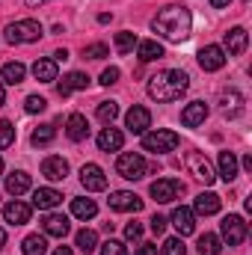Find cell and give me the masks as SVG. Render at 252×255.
<instances>
[{"mask_svg": "<svg viewBox=\"0 0 252 255\" xmlns=\"http://www.w3.org/2000/svg\"><path fill=\"white\" fill-rule=\"evenodd\" d=\"M151 30L166 42H184L190 39V30H193V15L187 6H163L154 15Z\"/></svg>", "mask_w": 252, "mask_h": 255, "instance_id": "obj_1", "label": "cell"}, {"mask_svg": "<svg viewBox=\"0 0 252 255\" xmlns=\"http://www.w3.org/2000/svg\"><path fill=\"white\" fill-rule=\"evenodd\" d=\"M145 89H148V98H154L157 104H169V101H178L190 89V77L181 68H163L148 77Z\"/></svg>", "mask_w": 252, "mask_h": 255, "instance_id": "obj_2", "label": "cell"}, {"mask_svg": "<svg viewBox=\"0 0 252 255\" xmlns=\"http://www.w3.org/2000/svg\"><path fill=\"white\" fill-rule=\"evenodd\" d=\"M6 42L9 45H30V42H39L42 39V24L39 21H33V18H24V21H12V24H6Z\"/></svg>", "mask_w": 252, "mask_h": 255, "instance_id": "obj_3", "label": "cell"}, {"mask_svg": "<svg viewBox=\"0 0 252 255\" xmlns=\"http://www.w3.org/2000/svg\"><path fill=\"white\" fill-rule=\"evenodd\" d=\"M178 133L175 130H166V128H157V130H145L142 133V148L151 151V154H166V151H175L178 148Z\"/></svg>", "mask_w": 252, "mask_h": 255, "instance_id": "obj_4", "label": "cell"}, {"mask_svg": "<svg viewBox=\"0 0 252 255\" xmlns=\"http://www.w3.org/2000/svg\"><path fill=\"white\" fill-rule=\"evenodd\" d=\"M116 172H119L125 181H139V178H145L148 163H145V157H142L139 151H122L119 160H116Z\"/></svg>", "mask_w": 252, "mask_h": 255, "instance_id": "obj_5", "label": "cell"}, {"mask_svg": "<svg viewBox=\"0 0 252 255\" xmlns=\"http://www.w3.org/2000/svg\"><path fill=\"white\" fill-rule=\"evenodd\" d=\"M247 220L241 217V214H229V217H223V223H220V241H226L229 247H241L244 241H247Z\"/></svg>", "mask_w": 252, "mask_h": 255, "instance_id": "obj_6", "label": "cell"}, {"mask_svg": "<svg viewBox=\"0 0 252 255\" xmlns=\"http://www.w3.org/2000/svg\"><path fill=\"white\" fill-rule=\"evenodd\" d=\"M151 199L154 202H160V205H169V202H175L181 193H184V184L178 181V178H157L154 184H151Z\"/></svg>", "mask_w": 252, "mask_h": 255, "instance_id": "obj_7", "label": "cell"}, {"mask_svg": "<svg viewBox=\"0 0 252 255\" xmlns=\"http://www.w3.org/2000/svg\"><path fill=\"white\" fill-rule=\"evenodd\" d=\"M184 163H187V169L196 175V178H199V181H205V184H214L217 172H214L211 160H208L202 151H187V154H184Z\"/></svg>", "mask_w": 252, "mask_h": 255, "instance_id": "obj_8", "label": "cell"}, {"mask_svg": "<svg viewBox=\"0 0 252 255\" xmlns=\"http://www.w3.org/2000/svg\"><path fill=\"white\" fill-rule=\"evenodd\" d=\"M110 208L113 211H119V214H139L142 211V199L136 196V193H130V190H116V193H110Z\"/></svg>", "mask_w": 252, "mask_h": 255, "instance_id": "obj_9", "label": "cell"}, {"mask_svg": "<svg viewBox=\"0 0 252 255\" xmlns=\"http://www.w3.org/2000/svg\"><path fill=\"white\" fill-rule=\"evenodd\" d=\"M80 184L89 193L107 190V175H104V169H101L98 163H83V169H80Z\"/></svg>", "mask_w": 252, "mask_h": 255, "instance_id": "obj_10", "label": "cell"}, {"mask_svg": "<svg viewBox=\"0 0 252 255\" xmlns=\"http://www.w3.org/2000/svg\"><path fill=\"white\" fill-rule=\"evenodd\" d=\"M125 128L130 130V133H145V130L151 128V113H148V107L133 104V107L125 113Z\"/></svg>", "mask_w": 252, "mask_h": 255, "instance_id": "obj_11", "label": "cell"}, {"mask_svg": "<svg viewBox=\"0 0 252 255\" xmlns=\"http://www.w3.org/2000/svg\"><path fill=\"white\" fill-rule=\"evenodd\" d=\"M30 214H33V205H27V202H9V205H3V220L9 223V226H24V223H30Z\"/></svg>", "mask_w": 252, "mask_h": 255, "instance_id": "obj_12", "label": "cell"}, {"mask_svg": "<svg viewBox=\"0 0 252 255\" xmlns=\"http://www.w3.org/2000/svg\"><path fill=\"white\" fill-rule=\"evenodd\" d=\"M199 65H202L205 71H220V68L226 65V51H223L220 45H205V48L199 51Z\"/></svg>", "mask_w": 252, "mask_h": 255, "instance_id": "obj_13", "label": "cell"}, {"mask_svg": "<svg viewBox=\"0 0 252 255\" xmlns=\"http://www.w3.org/2000/svg\"><path fill=\"white\" fill-rule=\"evenodd\" d=\"M223 42H226V54H232V57H241L244 51H247V45H250V36H247V30L244 27H232L226 36H223Z\"/></svg>", "mask_w": 252, "mask_h": 255, "instance_id": "obj_14", "label": "cell"}, {"mask_svg": "<svg viewBox=\"0 0 252 255\" xmlns=\"http://www.w3.org/2000/svg\"><path fill=\"white\" fill-rule=\"evenodd\" d=\"M42 175H45L48 181H65V175H68V160L60 157V154L45 157V160H42Z\"/></svg>", "mask_w": 252, "mask_h": 255, "instance_id": "obj_15", "label": "cell"}, {"mask_svg": "<svg viewBox=\"0 0 252 255\" xmlns=\"http://www.w3.org/2000/svg\"><path fill=\"white\" fill-rule=\"evenodd\" d=\"M172 226H175V232H178V238H187L196 232V214H193V208H175L172 211Z\"/></svg>", "mask_w": 252, "mask_h": 255, "instance_id": "obj_16", "label": "cell"}, {"mask_svg": "<svg viewBox=\"0 0 252 255\" xmlns=\"http://www.w3.org/2000/svg\"><path fill=\"white\" fill-rule=\"evenodd\" d=\"M205 119H208V104L205 101H190L181 110V125L184 128H199L205 125Z\"/></svg>", "mask_w": 252, "mask_h": 255, "instance_id": "obj_17", "label": "cell"}, {"mask_svg": "<svg viewBox=\"0 0 252 255\" xmlns=\"http://www.w3.org/2000/svg\"><path fill=\"white\" fill-rule=\"evenodd\" d=\"M60 202H63V193L54 190V187H39V190H33V208H39V211H54Z\"/></svg>", "mask_w": 252, "mask_h": 255, "instance_id": "obj_18", "label": "cell"}, {"mask_svg": "<svg viewBox=\"0 0 252 255\" xmlns=\"http://www.w3.org/2000/svg\"><path fill=\"white\" fill-rule=\"evenodd\" d=\"M86 86H89V74H86V71H68L63 80H60V86H57V89H60V95H63V98H68L71 92L86 89Z\"/></svg>", "mask_w": 252, "mask_h": 255, "instance_id": "obj_19", "label": "cell"}, {"mask_svg": "<svg viewBox=\"0 0 252 255\" xmlns=\"http://www.w3.org/2000/svg\"><path fill=\"white\" fill-rule=\"evenodd\" d=\"M68 217L63 214H48L45 220H42V232H45V238H65L68 235Z\"/></svg>", "mask_w": 252, "mask_h": 255, "instance_id": "obj_20", "label": "cell"}, {"mask_svg": "<svg viewBox=\"0 0 252 255\" xmlns=\"http://www.w3.org/2000/svg\"><path fill=\"white\" fill-rule=\"evenodd\" d=\"M65 136H68L71 142H80V139L89 136V122H86L83 113H71V116H68V122H65Z\"/></svg>", "mask_w": 252, "mask_h": 255, "instance_id": "obj_21", "label": "cell"}, {"mask_svg": "<svg viewBox=\"0 0 252 255\" xmlns=\"http://www.w3.org/2000/svg\"><path fill=\"white\" fill-rule=\"evenodd\" d=\"M122 145H125V133H122L119 128H104V130L98 133V148H101V151L110 154V151H119Z\"/></svg>", "mask_w": 252, "mask_h": 255, "instance_id": "obj_22", "label": "cell"}, {"mask_svg": "<svg viewBox=\"0 0 252 255\" xmlns=\"http://www.w3.org/2000/svg\"><path fill=\"white\" fill-rule=\"evenodd\" d=\"M220 205H223V199H220L217 193H199L196 202H193V214H199V217H211V214L220 211Z\"/></svg>", "mask_w": 252, "mask_h": 255, "instance_id": "obj_23", "label": "cell"}, {"mask_svg": "<svg viewBox=\"0 0 252 255\" xmlns=\"http://www.w3.org/2000/svg\"><path fill=\"white\" fill-rule=\"evenodd\" d=\"M217 163H220V172H217V175H220L226 184L238 178V166H241V163H238L235 151H229V148H226V151H220V160H217Z\"/></svg>", "mask_w": 252, "mask_h": 255, "instance_id": "obj_24", "label": "cell"}, {"mask_svg": "<svg viewBox=\"0 0 252 255\" xmlns=\"http://www.w3.org/2000/svg\"><path fill=\"white\" fill-rule=\"evenodd\" d=\"M136 57L142 63H154V60L163 57V45L157 39H142V42H136Z\"/></svg>", "mask_w": 252, "mask_h": 255, "instance_id": "obj_25", "label": "cell"}, {"mask_svg": "<svg viewBox=\"0 0 252 255\" xmlns=\"http://www.w3.org/2000/svg\"><path fill=\"white\" fill-rule=\"evenodd\" d=\"M30 190V175L24 172V169H18V172H12V175H6V193L9 196H24V193Z\"/></svg>", "mask_w": 252, "mask_h": 255, "instance_id": "obj_26", "label": "cell"}, {"mask_svg": "<svg viewBox=\"0 0 252 255\" xmlns=\"http://www.w3.org/2000/svg\"><path fill=\"white\" fill-rule=\"evenodd\" d=\"M24 77H27V68H24V63H6L3 68H0V80H3V83H9V86L24 83Z\"/></svg>", "mask_w": 252, "mask_h": 255, "instance_id": "obj_27", "label": "cell"}, {"mask_svg": "<svg viewBox=\"0 0 252 255\" xmlns=\"http://www.w3.org/2000/svg\"><path fill=\"white\" fill-rule=\"evenodd\" d=\"M33 77L39 83H54L57 80V63L54 60H36L33 63Z\"/></svg>", "mask_w": 252, "mask_h": 255, "instance_id": "obj_28", "label": "cell"}, {"mask_svg": "<svg viewBox=\"0 0 252 255\" xmlns=\"http://www.w3.org/2000/svg\"><path fill=\"white\" fill-rule=\"evenodd\" d=\"M21 253L24 255H48V238L45 235H27L21 241Z\"/></svg>", "mask_w": 252, "mask_h": 255, "instance_id": "obj_29", "label": "cell"}, {"mask_svg": "<svg viewBox=\"0 0 252 255\" xmlns=\"http://www.w3.org/2000/svg\"><path fill=\"white\" fill-rule=\"evenodd\" d=\"M74 247H77L83 255H92L95 250H98V235H95L92 229H80L77 238H74Z\"/></svg>", "mask_w": 252, "mask_h": 255, "instance_id": "obj_30", "label": "cell"}, {"mask_svg": "<svg viewBox=\"0 0 252 255\" xmlns=\"http://www.w3.org/2000/svg\"><path fill=\"white\" fill-rule=\"evenodd\" d=\"M220 104H223V113H226L229 119H235V116H238V113L244 110V95L232 89V92H226V95L220 98Z\"/></svg>", "mask_w": 252, "mask_h": 255, "instance_id": "obj_31", "label": "cell"}, {"mask_svg": "<svg viewBox=\"0 0 252 255\" xmlns=\"http://www.w3.org/2000/svg\"><path fill=\"white\" fill-rule=\"evenodd\" d=\"M71 214L77 220H92L98 214V205L92 199H71Z\"/></svg>", "mask_w": 252, "mask_h": 255, "instance_id": "obj_32", "label": "cell"}, {"mask_svg": "<svg viewBox=\"0 0 252 255\" xmlns=\"http://www.w3.org/2000/svg\"><path fill=\"white\" fill-rule=\"evenodd\" d=\"M196 247H199V255H220L223 253V241H220V235H202Z\"/></svg>", "mask_w": 252, "mask_h": 255, "instance_id": "obj_33", "label": "cell"}, {"mask_svg": "<svg viewBox=\"0 0 252 255\" xmlns=\"http://www.w3.org/2000/svg\"><path fill=\"white\" fill-rule=\"evenodd\" d=\"M54 136H57V128H54V125H39L36 130H33L30 142H33L36 148H42V145H51V142H54Z\"/></svg>", "mask_w": 252, "mask_h": 255, "instance_id": "obj_34", "label": "cell"}, {"mask_svg": "<svg viewBox=\"0 0 252 255\" xmlns=\"http://www.w3.org/2000/svg\"><path fill=\"white\" fill-rule=\"evenodd\" d=\"M116 116H119V104H116V101H101V104H98V119H101L104 125H113Z\"/></svg>", "mask_w": 252, "mask_h": 255, "instance_id": "obj_35", "label": "cell"}, {"mask_svg": "<svg viewBox=\"0 0 252 255\" xmlns=\"http://www.w3.org/2000/svg\"><path fill=\"white\" fill-rule=\"evenodd\" d=\"M83 57L86 60H104V57H110V48L104 42H92V45L83 48Z\"/></svg>", "mask_w": 252, "mask_h": 255, "instance_id": "obj_36", "label": "cell"}, {"mask_svg": "<svg viewBox=\"0 0 252 255\" xmlns=\"http://www.w3.org/2000/svg\"><path fill=\"white\" fill-rule=\"evenodd\" d=\"M12 142H15V125L6 122V119H0V151L9 148Z\"/></svg>", "mask_w": 252, "mask_h": 255, "instance_id": "obj_37", "label": "cell"}, {"mask_svg": "<svg viewBox=\"0 0 252 255\" xmlns=\"http://www.w3.org/2000/svg\"><path fill=\"white\" fill-rule=\"evenodd\" d=\"M184 241L181 238H166L163 241V247H160V255H184Z\"/></svg>", "mask_w": 252, "mask_h": 255, "instance_id": "obj_38", "label": "cell"}, {"mask_svg": "<svg viewBox=\"0 0 252 255\" xmlns=\"http://www.w3.org/2000/svg\"><path fill=\"white\" fill-rule=\"evenodd\" d=\"M133 45H136V36L133 33H116V51L119 54H127V51H133Z\"/></svg>", "mask_w": 252, "mask_h": 255, "instance_id": "obj_39", "label": "cell"}, {"mask_svg": "<svg viewBox=\"0 0 252 255\" xmlns=\"http://www.w3.org/2000/svg\"><path fill=\"white\" fill-rule=\"evenodd\" d=\"M101 255H127V247L122 241H107V244H101Z\"/></svg>", "mask_w": 252, "mask_h": 255, "instance_id": "obj_40", "label": "cell"}, {"mask_svg": "<svg viewBox=\"0 0 252 255\" xmlns=\"http://www.w3.org/2000/svg\"><path fill=\"white\" fill-rule=\"evenodd\" d=\"M45 107H48V101H45L42 95H30V98L24 101V110H27V113H42Z\"/></svg>", "mask_w": 252, "mask_h": 255, "instance_id": "obj_41", "label": "cell"}, {"mask_svg": "<svg viewBox=\"0 0 252 255\" xmlns=\"http://www.w3.org/2000/svg\"><path fill=\"white\" fill-rule=\"evenodd\" d=\"M119 74H122V71H119L116 65H110V68L101 71V80H98V83H101V86H113V83H119Z\"/></svg>", "mask_w": 252, "mask_h": 255, "instance_id": "obj_42", "label": "cell"}, {"mask_svg": "<svg viewBox=\"0 0 252 255\" xmlns=\"http://www.w3.org/2000/svg\"><path fill=\"white\" fill-rule=\"evenodd\" d=\"M125 238L127 241H139V238H142V223H127L125 226Z\"/></svg>", "mask_w": 252, "mask_h": 255, "instance_id": "obj_43", "label": "cell"}, {"mask_svg": "<svg viewBox=\"0 0 252 255\" xmlns=\"http://www.w3.org/2000/svg\"><path fill=\"white\" fill-rule=\"evenodd\" d=\"M166 223H169L166 217L154 214V217H151V232H154V235H163V232H166Z\"/></svg>", "mask_w": 252, "mask_h": 255, "instance_id": "obj_44", "label": "cell"}, {"mask_svg": "<svg viewBox=\"0 0 252 255\" xmlns=\"http://www.w3.org/2000/svg\"><path fill=\"white\" fill-rule=\"evenodd\" d=\"M136 255H157V247H154V244H139Z\"/></svg>", "mask_w": 252, "mask_h": 255, "instance_id": "obj_45", "label": "cell"}, {"mask_svg": "<svg viewBox=\"0 0 252 255\" xmlns=\"http://www.w3.org/2000/svg\"><path fill=\"white\" fill-rule=\"evenodd\" d=\"M65 60H68V51H65V48L54 51V63H65Z\"/></svg>", "mask_w": 252, "mask_h": 255, "instance_id": "obj_46", "label": "cell"}, {"mask_svg": "<svg viewBox=\"0 0 252 255\" xmlns=\"http://www.w3.org/2000/svg\"><path fill=\"white\" fill-rule=\"evenodd\" d=\"M208 3H211V6H214V9H226V6H229V3H232V0H208Z\"/></svg>", "mask_w": 252, "mask_h": 255, "instance_id": "obj_47", "label": "cell"}, {"mask_svg": "<svg viewBox=\"0 0 252 255\" xmlns=\"http://www.w3.org/2000/svg\"><path fill=\"white\" fill-rule=\"evenodd\" d=\"M241 166H244V169H250V172H252V154H244V160H241Z\"/></svg>", "mask_w": 252, "mask_h": 255, "instance_id": "obj_48", "label": "cell"}, {"mask_svg": "<svg viewBox=\"0 0 252 255\" xmlns=\"http://www.w3.org/2000/svg\"><path fill=\"white\" fill-rule=\"evenodd\" d=\"M54 255H74V253H71V247H57Z\"/></svg>", "mask_w": 252, "mask_h": 255, "instance_id": "obj_49", "label": "cell"}, {"mask_svg": "<svg viewBox=\"0 0 252 255\" xmlns=\"http://www.w3.org/2000/svg\"><path fill=\"white\" fill-rule=\"evenodd\" d=\"M110 21H113V15H107V12L98 15V24H110Z\"/></svg>", "mask_w": 252, "mask_h": 255, "instance_id": "obj_50", "label": "cell"}, {"mask_svg": "<svg viewBox=\"0 0 252 255\" xmlns=\"http://www.w3.org/2000/svg\"><path fill=\"white\" fill-rule=\"evenodd\" d=\"M6 104V89H3V80H0V107Z\"/></svg>", "mask_w": 252, "mask_h": 255, "instance_id": "obj_51", "label": "cell"}, {"mask_svg": "<svg viewBox=\"0 0 252 255\" xmlns=\"http://www.w3.org/2000/svg\"><path fill=\"white\" fill-rule=\"evenodd\" d=\"M27 6H42V3H48V0H24Z\"/></svg>", "mask_w": 252, "mask_h": 255, "instance_id": "obj_52", "label": "cell"}, {"mask_svg": "<svg viewBox=\"0 0 252 255\" xmlns=\"http://www.w3.org/2000/svg\"><path fill=\"white\" fill-rule=\"evenodd\" d=\"M3 247H6V232L0 229V250H3Z\"/></svg>", "mask_w": 252, "mask_h": 255, "instance_id": "obj_53", "label": "cell"}, {"mask_svg": "<svg viewBox=\"0 0 252 255\" xmlns=\"http://www.w3.org/2000/svg\"><path fill=\"white\" fill-rule=\"evenodd\" d=\"M0 175H3V157H0Z\"/></svg>", "mask_w": 252, "mask_h": 255, "instance_id": "obj_54", "label": "cell"}]
</instances>
